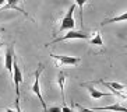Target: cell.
I'll return each instance as SVG.
<instances>
[{
  "label": "cell",
  "mask_w": 127,
  "mask_h": 112,
  "mask_svg": "<svg viewBox=\"0 0 127 112\" xmlns=\"http://www.w3.org/2000/svg\"><path fill=\"white\" fill-rule=\"evenodd\" d=\"M74 10H75V4H73L70 8H68L67 11V14L64 15L63 18H62V24H60L59 27V31L62 32V31H74V25H75V22H74Z\"/></svg>",
  "instance_id": "obj_1"
},
{
  "label": "cell",
  "mask_w": 127,
  "mask_h": 112,
  "mask_svg": "<svg viewBox=\"0 0 127 112\" xmlns=\"http://www.w3.org/2000/svg\"><path fill=\"white\" fill-rule=\"evenodd\" d=\"M42 71H43V64H39V69H38L36 73H35V80H34V84H32V91H34L35 95H38V98H39V101H41V104H42V108L46 112L48 107H46V102H45V100H43V97H42V94H41V86H39V77H41Z\"/></svg>",
  "instance_id": "obj_2"
},
{
  "label": "cell",
  "mask_w": 127,
  "mask_h": 112,
  "mask_svg": "<svg viewBox=\"0 0 127 112\" xmlns=\"http://www.w3.org/2000/svg\"><path fill=\"white\" fill-rule=\"evenodd\" d=\"M88 38H90V35L85 34V32H80V31H68L66 35L53 39V41L49 42L48 45H53V44H56V42H63V41H67V39H88Z\"/></svg>",
  "instance_id": "obj_3"
},
{
  "label": "cell",
  "mask_w": 127,
  "mask_h": 112,
  "mask_svg": "<svg viewBox=\"0 0 127 112\" xmlns=\"http://www.w3.org/2000/svg\"><path fill=\"white\" fill-rule=\"evenodd\" d=\"M55 60H57V66L63 67V66H67V64H70V66H75V64H78L80 62H81V59L80 57H74V56H63V55H50Z\"/></svg>",
  "instance_id": "obj_4"
},
{
  "label": "cell",
  "mask_w": 127,
  "mask_h": 112,
  "mask_svg": "<svg viewBox=\"0 0 127 112\" xmlns=\"http://www.w3.org/2000/svg\"><path fill=\"white\" fill-rule=\"evenodd\" d=\"M13 78H14V86H15V93H17V97L20 98V90H18V86L20 83L23 81V73L20 70L18 64H17V59L14 57V62H13Z\"/></svg>",
  "instance_id": "obj_5"
},
{
  "label": "cell",
  "mask_w": 127,
  "mask_h": 112,
  "mask_svg": "<svg viewBox=\"0 0 127 112\" xmlns=\"http://www.w3.org/2000/svg\"><path fill=\"white\" fill-rule=\"evenodd\" d=\"M92 111H115V112H127L126 107L120 104H113V105H106V107H95Z\"/></svg>",
  "instance_id": "obj_6"
},
{
  "label": "cell",
  "mask_w": 127,
  "mask_h": 112,
  "mask_svg": "<svg viewBox=\"0 0 127 112\" xmlns=\"http://www.w3.org/2000/svg\"><path fill=\"white\" fill-rule=\"evenodd\" d=\"M13 62H14V51H13V48L10 46V48L7 49V52H6V57H4V67H6L10 73L13 71Z\"/></svg>",
  "instance_id": "obj_7"
},
{
  "label": "cell",
  "mask_w": 127,
  "mask_h": 112,
  "mask_svg": "<svg viewBox=\"0 0 127 112\" xmlns=\"http://www.w3.org/2000/svg\"><path fill=\"white\" fill-rule=\"evenodd\" d=\"M88 93H90L91 98H94V100H101V98L113 95L112 93H102V91H99V90H96L95 87H91V86H88Z\"/></svg>",
  "instance_id": "obj_8"
},
{
  "label": "cell",
  "mask_w": 127,
  "mask_h": 112,
  "mask_svg": "<svg viewBox=\"0 0 127 112\" xmlns=\"http://www.w3.org/2000/svg\"><path fill=\"white\" fill-rule=\"evenodd\" d=\"M18 1H20V0H7V3L3 4V10H10V8H13V10L20 11L21 14H24V15H27V17H28L27 11H24L21 7H18V6H17V3H18Z\"/></svg>",
  "instance_id": "obj_9"
},
{
  "label": "cell",
  "mask_w": 127,
  "mask_h": 112,
  "mask_svg": "<svg viewBox=\"0 0 127 112\" xmlns=\"http://www.w3.org/2000/svg\"><path fill=\"white\" fill-rule=\"evenodd\" d=\"M127 20V13H123L122 15H119V17H112V18H106L103 20V21L101 22V25L105 27L106 24H110V22H117V21H126Z\"/></svg>",
  "instance_id": "obj_10"
},
{
  "label": "cell",
  "mask_w": 127,
  "mask_h": 112,
  "mask_svg": "<svg viewBox=\"0 0 127 112\" xmlns=\"http://www.w3.org/2000/svg\"><path fill=\"white\" fill-rule=\"evenodd\" d=\"M64 81H66V76H64L63 71H60V74H59V86H60L62 98H63V104H66V97H64Z\"/></svg>",
  "instance_id": "obj_11"
},
{
  "label": "cell",
  "mask_w": 127,
  "mask_h": 112,
  "mask_svg": "<svg viewBox=\"0 0 127 112\" xmlns=\"http://www.w3.org/2000/svg\"><path fill=\"white\" fill-rule=\"evenodd\" d=\"M91 45H98V46H103V41L99 32H95L92 38H91Z\"/></svg>",
  "instance_id": "obj_12"
},
{
  "label": "cell",
  "mask_w": 127,
  "mask_h": 112,
  "mask_svg": "<svg viewBox=\"0 0 127 112\" xmlns=\"http://www.w3.org/2000/svg\"><path fill=\"white\" fill-rule=\"evenodd\" d=\"M87 0H75V6H78L80 10H81V20H82V7L85 6Z\"/></svg>",
  "instance_id": "obj_13"
},
{
  "label": "cell",
  "mask_w": 127,
  "mask_h": 112,
  "mask_svg": "<svg viewBox=\"0 0 127 112\" xmlns=\"http://www.w3.org/2000/svg\"><path fill=\"white\" fill-rule=\"evenodd\" d=\"M75 107L78 108L80 112H96V111H92V109H88V108H84V107H81L80 104H75Z\"/></svg>",
  "instance_id": "obj_14"
},
{
  "label": "cell",
  "mask_w": 127,
  "mask_h": 112,
  "mask_svg": "<svg viewBox=\"0 0 127 112\" xmlns=\"http://www.w3.org/2000/svg\"><path fill=\"white\" fill-rule=\"evenodd\" d=\"M46 112H62V109L59 107H50V108L46 109Z\"/></svg>",
  "instance_id": "obj_15"
},
{
  "label": "cell",
  "mask_w": 127,
  "mask_h": 112,
  "mask_svg": "<svg viewBox=\"0 0 127 112\" xmlns=\"http://www.w3.org/2000/svg\"><path fill=\"white\" fill-rule=\"evenodd\" d=\"M60 109H62V112H74L71 108H68V107H67L66 104H63V107H62Z\"/></svg>",
  "instance_id": "obj_16"
},
{
  "label": "cell",
  "mask_w": 127,
  "mask_h": 112,
  "mask_svg": "<svg viewBox=\"0 0 127 112\" xmlns=\"http://www.w3.org/2000/svg\"><path fill=\"white\" fill-rule=\"evenodd\" d=\"M18 101H20V98L17 97V100H15V112H23V111H21V108H20V102H18Z\"/></svg>",
  "instance_id": "obj_17"
},
{
  "label": "cell",
  "mask_w": 127,
  "mask_h": 112,
  "mask_svg": "<svg viewBox=\"0 0 127 112\" xmlns=\"http://www.w3.org/2000/svg\"><path fill=\"white\" fill-rule=\"evenodd\" d=\"M3 4H4V0H0V7H1Z\"/></svg>",
  "instance_id": "obj_18"
},
{
  "label": "cell",
  "mask_w": 127,
  "mask_h": 112,
  "mask_svg": "<svg viewBox=\"0 0 127 112\" xmlns=\"http://www.w3.org/2000/svg\"><path fill=\"white\" fill-rule=\"evenodd\" d=\"M6 112H15V111H13V109H10V108H8V109H6Z\"/></svg>",
  "instance_id": "obj_19"
}]
</instances>
